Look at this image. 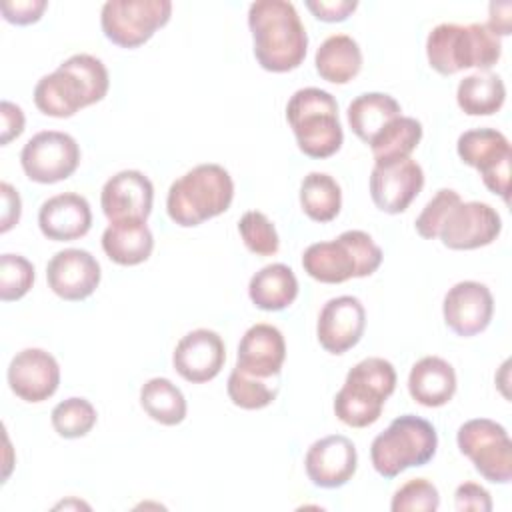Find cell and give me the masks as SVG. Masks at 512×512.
I'll use <instances>...</instances> for the list:
<instances>
[{"mask_svg":"<svg viewBox=\"0 0 512 512\" xmlns=\"http://www.w3.org/2000/svg\"><path fill=\"white\" fill-rule=\"evenodd\" d=\"M428 64L442 76L466 68L488 72L502 56V42L486 24L442 22L426 38Z\"/></svg>","mask_w":512,"mask_h":512,"instance_id":"obj_4","label":"cell"},{"mask_svg":"<svg viewBox=\"0 0 512 512\" xmlns=\"http://www.w3.org/2000/svg\"><path fill=\"white\" fill-rule=\"evenodd\" d=\"M422 140V124L412 116H398L390 120L372 140L370 150L376 162H390L408 158Z\"/></svg>","mask_w":512,"mask_h":512,"instance_id":"obj_32","label":"cell"},{"mask_svg":"<svg viewBox=\"0 0 512 512\" xmlns=\"http://www.w3.org/2000/svg\"><path fill=\"white\" fill-rule=\"evenodd\" d=\"M142 410L162 426H176L186 418L188 404L182 390L168 378L156 376L140 388Z\"/></svg>","mask_w":512,"mask_h":512,"instance_id":"obj_30","label":"cell"},{"mask_svg":"<svg viewBox=\"0 0 512 512\" xmlns=\"http://www.w3.org/2000/svg\"><path fill=\"white\" fill-rule=\"evenodd\" d=\"M506 100V86L498 74L474 72L460 80L456 102L468 116L496 114Z\"/></svg>","mask_w":512,"mask_h":512,"instance_id":"obj_29","label":"cell"},{"mask_svg":"<svg viewBox=\"0 0 512 512\" xmlns=\"http://www.w3.org/2000/svg\"><path fill=\"white\" fill-rule=\"evenodd\" d=\"M170 0H108L100 12L104 36L120 48H138L168 24Z\"/></svg>","mask_w":512,"mask_h":512,"instance_id":"obj_10","label":"cell"},{"mask_svg":"<svg viewBox=\"0 0 512 512\" xmlns=\"http://www.w3.org/2000/svg\"><path fill=\"white\" fill-rule=\"evenodd\" d=\"M110 86L104 62L92 54H74L34 86L36 108L52 118H70L100 102Z\"/></svg>","mask_w":512,"mask_h":512,"instance_id":"obj_2","label":"cell"},{"mask_svg":"<svg viewBox=\"0 0 512 512\" xmlns=\"http://www.w3.org/2000/svg\"><path fill=\"white\" fill-rule=\"evenodd\" d=\"M424 186L422 166L408 158L376 162L370 172V196L378 210L386 214L404 212Z\"/></svg>","mask_w":512,"mask_h":512,"instance_id":"obj_14","label":"cell"},{"mask_svg":"<svg viewBox=\"0 0 512 512\" xmlns=\"http://www.w3.org/2000/svg\"><path fill=\"white\" fill-rule=\"evenodd\" d=\"M512 4L510 2H492L490 4V18H488V28L496 36H508L510 34V16Z\"/></svg>","mask_w":512,"mask_h":512,"instance_id":"obj_44","label":"cell"},{"mask_svg":"<svg viewBox=\"0 0 512 512\" xmlns=\"http://www.w3.org/2000/svg\"><path fill=\"white\" fill-rule=\"evenodd\" d=\"M248 296L252 304L260 310H284L298 296V278L294 270L282 262L268 264L250 278Z\"/></svg>","mask_w":512,"mask_h":512,"instance_id":"obj_26","label":"cell"},{"mask_svg":"<svg viewBox=\"0 0 512 512\" xmlns=\"http://www.w3.org/2000/svg\"><path fill=\"white\" fill-rule=\"evenodd\" d=\"M254 58L268 72L296 70L308 50L306 28L288 0H256L248 8Z\"/></svg>","mask_w":512,"mask_h":512,"instance_id":"obj_1","label":"cell"},{"mask_svg":"<svg viewBox=\"0 0 512 512\" xmlns=\"http://www.w3.org/2000/svg\"><path fill=\"white\" fill-rule=\"evenodd\" d=\"M48 2L46 0H12L2 2L0 12L6 22L16 26H28L42 18Z\"/></svg>","mask_w":512,"mask_h":512,"instance_id":"obj_39","label":"cell"},{"mask_svg":"<svg viewBox=\"0 0 512 512\" xmlns=\"http://www.w3.org/2000/svg\"><path fill=\"white\" fill-rule=\"evenodd\" d=\"M238 232L246 248L256 256H272L280 248V238L270 218L260 210H248L238 220Z\"/></svg>","mask_w":512,"mask_h":512,"instance_id":"obj_35","label":"cell"},{"mask_svg":"<svg viewBox=\"0 0 512 512\" xmlns=\"http://www.w3.org/2000/svg\"><path fill=\"white\" fill-rule=\"evenodd\" d=\"M154 186L140 170H122L106 180L100 206L110 222L146 220L152 212Z\"/></svg>","mask_w":512,"mask_h":512,"instance_id":"obj_21","label":"cell"},{"mask_svg":"<svg viewBox=\"0 0 512 512\" xmlns=\"http://www.w3.org/2000/svg\"><path fill=\"white\" fill-rule=\"evenodd\" d=\"M0 118H2V128H0V144L6 146L10 140L18 138L24 132V112L18 104L10 100H2L0 104Z\"/></svg>","mask_w":512,"mask_h":512,"instance_id":"obj_42","label":"cell"},{"mask_svg":"<svg viewBox=\"0 0 512 512\" xmlns=\"http://www.w3.org/2000/svg\"><path fill=\"white\" fill-rule=\"evenodd\" d=\"M308 480L318 488H340L358 468L354 442L342 434H330L310 444L304 456Z\"/></svg>","mask_w":512,"mask_h":512,"instance_id":"obj_19","label":"cell"},{"mask_svg":"<svg viewBox=\"0 0 512 512\" xmlns=\"http://www.w3.org/2000/svg\"><path fill=\"white\" fill-rule=\"evenodd\" d=\"M442 314L446 326L462 336L470 338L484 332L494 314V298L486 284L476 280L456 282L444 296Z\"/></svg>","mask_w":512,"mask_h":512,"instance_id":"obj_15","label":"cell"},{"mask_svg":"<svg viewBox=\"0 0 512 512\" xmlns=\"http://www.w3.org/2000/svg\"><path fill=\"white\" fill-rule=\"evenodd\" d=\"M234 198V180L220 164H198L176 178L166 196L170 220L182 228L200 226L202 222L226 212Z\"/></svg>","mask_w":512,"mask_h":512,"instance_id":"obj_3","label":"cell"},{"mask_svg":"<svg viewBox=\"0 0 512 512\" xmlns=\"http://www.w3.org/2000/svg\"><path fill=\"white\" fill-rule=\"evenodd\" d=\"M50 420H52V428L56 430L58 436L74 440V438L86 436L96 426L98 414L90 400L72 396V398L58 402L52 408Z\"/></svg>","mask_w":512,"mask_h":512,"instance_id":"obj_34","label":"cell"},{"mask_svg":"<svg viewBox=\"0 0 512 512\" xmlns=\"http://www.w3.org/2000/svg\"><path fill=\"white\" fill-rule=\"evenodd\" d=\"M454 506L458 512H490L492 496L476 482H462L454 492Z\"/></svg>","mask_w":512,"mask_h":512,"instance_id":"obj_40","label":"cell"},{"mask_svg":"<svg viewBox=\"0 0 512 512\" xmlns=\"http://www.w3.org/2000/svg\"><path fill=\"white\" fill-rule=\"evenodd\" d=\"M438 450L436 428L414 414L394 418L370 444V462L382 478H396L406 468L428 464Z\"/></svg>","mask_w":512,"mask_h":512,"instance_id":"obj_8","label":"cell"},{"mask_svg":"<svg viewBox=\"0 0 512 512\" xmlns=\"http://www.w3.org/2000/svg\"><path fill=\"white\" fill-rule=\"evenodd\" d=\"M408 392L414 402L426 408H440L456 394V372L440 356L420 358L408 374Z\"/></svg>","mask_w":512,"mask_h":512,"instance_id":"obj_24","label":"cell"},{"mask_svg":"<svg viewBox=\"0 0 512 512\" xmlns=\"http://www.w3.org/2000/svg\"><path fill=\"white\" fill-rule=\"evenodd\" d=\"M382 250L364 230H346L336 240L314 242L302 254L304 272L324 284L364 278L382 264Z\"/></svg>","mask_w":512,"mask_h":512,"instance_id":"obj_6","label":"cell"},{"mask_svg":"<svg viewBox=\"0 0 512 512\" xmlns=\"http://www.w3.org/2000/svg\"><path fill=\"white\" fill-rule=\"evenodd\" d=\"M286 360L282 332L266 322L250 326L238 344L236 368L254 378H278Z\"/></svg>","mask_w":512,"mask_h":512,"instance_id":"obj_22","label":"cell"},{"mask_svg":"<svg viewBox=\"0 0 512 512\" xmlns=\"http://www.w3.org/2000/svg\"><path fill=\"white\" fill-rule=\"evenodd\" d=\"M6 378L10 390L20 400L38 404L58 390L60 366L50 352L42 348H24L10 360Z\"/></svg>","mask_w":512,"mask_h":512,"instance_id":"obj_18","label":"cell"},{"mask_svg":"<svg viewBox=\"0 0 512 512\" xmlns=\"http://www.w3.org/2000/svg\"><path fill=\"white\" fill-rule=\"evenodd\" d=\"M396 388V370L392 362L370 356L352 366L342 388L334 396V414L340 422L352 428L374 424L384 408V402Z\"/></svg>","mask_w":512,"mask_h":512,"instance_id":"obj_7","label":"cell"},{"mask_svg":"<svg viewBox=\"0 0 512 512\" xmlns=\"http://www.w3.org/2000/svg\"><path fill=\"white\" fill-rule=\"evenodd\" d=\"M304 4L322 22H342L358 8L356 0H306Z\"/></svg>","mask_w":512,"mask_h":512,"instance_id":"obj_41","label":"cell"},{"mask_svg":"<svg viewBox=\"0 0 512 512\" xmlns=\"http://www.w3.org/2000/svg\"><path fill=\"white\" fill-rule=\"evenodd\" d=\"M286 120L300 152L310 158H330L344 142L338 102L322 88L308 86L296 90L286 104Z\"/></svg>","mask_w":512,"mask_h":512,"instance_id":"obj_5","label":"cell"},{"mask_svg":"<svg viewBox=\"0 0 512 512\" xmlns=\"http://www.w3.org/2000/svg\"><path fill=\"white\" fill-rule=\"evenodd\" d=\"M102 278L98 260L82 248L56 252L46 266L48 288L62 300L80 302L94 294Z\"/></svg>","mask_w":512,"mask_h":512,"instance_id":"obj_16","label":"cell"},{"mask_svg":"<svg viewBox=\"0 0 512 512\" xmlns=\"http://www.w3.org/2000/svg\"><path fill=\"white\" fill-rule=\"evenodd\" d=\"M440 506L438 488L426 478H412L402 484L390 502L392 512H434Z\"/></svg>","mask_w":512,"mask_h":512,"instance_id":"obj_37","label":"cell"},{"mask_svg":"<svg viewBox=\"0 0 512 512\" xmlns=\"http://www.w3.org/2000/svg\"><path fill=\"white\" fill-rule=\"evenodd\" d=\"M402 112L398 100L384 92H364L356 96L348 106V124L352 132L364 142L370 140Z\"/></svg>","mask_w":512,"mask_h":512,"instance_id":"obj_28","label":"cell"},{"mask_svg":"<svg viewBox=\"0 0 512 512\" xmlns=\"http://www.w3.org/2000/svg\"><path fill=\"white\" fill-rule=\"evenodd\" d=\"M102 250L120 266H136L150 258L154 250V236L146 220L110 222L102 232Z\"/></svg>","mask_w":512,"mask_h":512,"instance_id":"obj_25","label":"cell"},{"mask_svg":"<svg viewBox=\"0 0 512 512\" xmlns=\"http://www.w3.org/2000/svg\"><path fill=\"white\" fill-rule=\"evenodd\" d=\"M456 152L460 160L476 168L486 188L504 202L510 192V162L512 148L508 138L496 128H472L458 136Z\"/></svg>","mask_w":512,"mask_h":512,"instance_id":"obj_11","label":"cell"},{"mask_svg":"<svg viewBox=\"0 0 512 512\" xmlns=\"http://www.w3.org/2000/svg\"><path fill=\"white\" fill-rule=\"evenodd\" d=\"M314 66L322 80L346 84L362 68V50L348 34H330L314 54Z\"/></svg>","mask_w":512,"mask_h":512,"instance_id":"obj_27","label":"cell"},{"mask_svg":"<svg viewBox=\"0 0 512 512\" xmlns=\"http://www.w3.org/2000/svg\"><path fill=\"white\" fill-rule=\"evenodd\" d=\"M34 284V264L20 254L0 256V300L14 302L24 298Z\"/></svg>","mask_w":512,"mask_h":512,"instance_id":"obj_36","label":"cell"},{"mask_svg":"<svg viewBox=\"0 0 512 512\" xmlns=\"http://www.w3.org/2000/svg\"><path fill=\"white\" fill-rule=\"evenodd\" d=\"M302 212L314 222H330L340 214L342 190L340 184L326 172H310L300 182Z\"/></svg>","mask_w":512,"mask_h":512,"instance_id":"obj_31","label":"cell"},{"mask_svg":"<svg viewBox=\"0 0 512 512\" xmlns=\"http://www.w3.org/2000/svg\"><path fill=\"white\" fill-rule=\"evenodd\" d=\"M226 392L234 406L242 410H260L276 400L278 378H254L234 366L228 376Z\"/></svg>","mask_w":512,"mask_h":512,"instance_id":"obj_33","label":"cell"},{"mask_svg":"<svg viewBox=\"0 0 512 512\" xmlns=\"http://www.w3.org/2000/svg\"><path fill=\"white\" fill-rule=\"evenodd\" d=\"M40 232L54 242H70L88 234L92 226V210L84 196L62 192L42 202L38 210Z\"/></svg>","mask_w":512,"mask_h":512,"instance_id":"obj_23","label":"cell"},{"mask_svg":"<svg viewBox=\"0 0 512 512\" xmlns=\"http://www.w3.org/2000/svg\"><path fill=\"white\" fill-rule=\"evenodd\" d=\"M226 362V346L218 332L196 328L184 334L174 352V370L190 384H204L214 380Z\"/></svg>","mask_w":512,"mask_h":512,"instance_id":"obj_17","label":"cell"},{"mask_svg":"<svg viewBox=\"0 0 512 512\" xmlns=\"http://www.w3.org/2000/svg\"><path fill=\"white\" fill-rule=\"evenodd\" d=\"M456 444L484 480L494 484L512 480V442L506 428L496 420H466L458 428Z\"/></svg>","mask_w":512,"mask_h":512,"instance_id":"obj_9","label":"cell"},{"mask_svg":"<svg viewBox=\"0 0 512 512\" xmlns=\"http://www.w3.org/2000/svg\"><path fill=\"white\" fill-rule=\"evenodd\" d=\"M502 232V218L486 202H458L446 214L438 238L450 250H476L492 244Z\"/></svg>","mask_w":512,"mask_h":512,"instance_id":"obj_13","label":"cell"},{"mask_svg":"<svg viewBox=\"0 0 512 512\" xmlns=\"http://www.w3.org/2000/svg\"><path fill=\"white\" fill-rule=\"evenodd\" d=\"M0 198H2V212H0V232L6 234L12 226L18 224L20 214H22V200L18 190L8 184L2 182L0 184Z\"/></svg>","mask_w":512,"mask_h":512,"instance_id":"obj_43","label":"cell"},{"mask_svg":"<svg viewBox=\"0 0 512 512\" xmlns=\"http://www.w3.org/2000/svg\"><path fill=\"white\" fill-rule=\"evenodd\" d=\"M458 202H462L460 194L452 188H440L434 198L428 200V204L422 208V212L418 214L414 226L416 232L426 238V240H434L438 238V230L446 218V214L450 212L452 206H456Z\"/></svg>","mask_w":512,"mask_h":512,"instance_id":"obj_38","label":"cell"},{"mask_svg":"<svg viewBox=\"0 0 512 512\" xmlns=\"http://www.w3.org/2000/svg\"><path fill=\"white\" fill-rule=\"evenodd\" d=\"M20 164L32 182L56 184L76 172L80 164V146L66 132L42 130L24 144Z\"/></svg>","mask_w":512,"mask_h":512,"instance_id":"obj_12","label":"cell"},{"mask_svg":"<svg viewBox=\"0 0 512 512\" xmlns=\"http://www.w3.org/2000/svg\"><path fill=\"white\" fill-rule=\"evenodd\" d=\"M366 328V310L356 296L330 298L316 322V336L320 346L330 354H344L354 348Z\"/></svg>","mask_w":512,"mask_h":512,"instance_id":"obj_20","label":"cell"}]
</instances>
